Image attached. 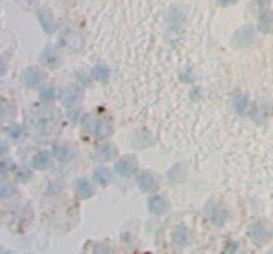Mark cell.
Returning <instances> with one entry per match:
<instances>
[{
  "label": "cell",
  "mask_w": 273,
  "mask_h": 254,
  "mask_svg": "<svg viewBox=\"0 0 273 254\" xmlns=\"http://www.w3.org/2000/svg\"><path fill=\"white\" fill-rule=\"evenodd\" d=\"M76 192L82 198H88V197L92 196L94 189H92V185L87 178H79L76 181Z\"/></svg>",
  "instance_id": "7c38bea8"
},
{
  "label": "cell",
  "mask_w": 273,
  "mask_h": 254,
  "mask_svg": "<svg viewBox=\"0 0 273 254\" xmlns=\"http://www.w3.org/2000/svg\"><path fill=\"white\" fill-rule=\"evenodd\" d=\"M43 79H44L43 71L40 70V68H38V67H30V68H27L23 73V81L28 88H35V87H38L39 84H42Z\"/></svg>",
  "instance_id": "277c9868"
},
{
  "label": "cell",
  "mask_w": 273,
  "mask_h": 254,
  "mask_svg": "<svg viewBox=\"0 0 273 254\" xmlns=\"http://www.w3.org/2000/svg\"><path fill=\"white\" fill-rule=\"evenodd\" d=\"M165 20H167L168 27L171 28V30L179 31L184 22H185V15H184V12L181 8L172 7L171 10L167 12Z\"/></svg>",
  "instance_id": "5b68a950"
},
{
  "label": "cell",
  "mask_w": 273,
  "mask_h": 254,
  "mask_svg": "<svg viewBox=\"0 0 273 254\" xmlns=\"http://www.w3.org/2000/svg\"><path fill=\"white\" fill-rule=\"evenodd\" d=\"M92 75H94V77L96 80L104 83V81L108 80L109 77L108 67L104 66V64H98V66L94 68V71H92Z\"/></svg>",
  "instance_id": "e0dca14e"
},
{
  "label": "cell",
  "mask_w": 273,
  "mask_h": 254,
  "mask_svg": "<svg viewBox=\"0 0 273 254\" xmlns=\"http://www.w3.org/2000/svg\"><path fill=\"white\" fill-rule=\"evenodd\" d=\"M87 129L95 136H99V137H104L109 133V127L108 121H107L104 117L102 116H91L90 119L87 120Z\"/></svg>",
  "instance_id": "6da1fadb"
},
{
  "label": "cell",
  "mask_w": 273,
  "mask_h": 254,
  "mask_svg": "<svg viewBox=\"0 0 273 254\" xmlns=\"http://www.w3.org/2000/svg\"><path fill=\"white\" fill-rule=\"evenodd\" d=\"M15 192V188H14V185L11 184H3L2 185V197L3 198H7V197L12 196Z\"/></svg>",
  "instance_id": "cb8c5ba5"
},
{
  "label": "cell",
  "mask_w": 273,
  "mask_h": 254,
  "mask_svg": "<svg viewBox=\"0 0 273 254\" xmlns=\"http://www.w3.org/2000/svg\"><path fill=\"white\" fill-rule=\"evenodd\" d=\"M55 123V115L51 109H43L36 115L35 127L42 133H48L52 131V125Z\"/></svg>",
  "instance_id": "3957f363"
},
{
  "label": "cell",
  "mask_w": 273,
  "mask_h": 254,
  "mask_svg": "<svg viewBox=\"0 0 273 254\" xmlns=\"http://www.w3.org/2000/svg\"><path fill=\"white\" fill-rule=\"evenodd\" d=\"M42 60H44V63L50 67H54L56 64V55H55L54 51L47 50L42 56Z\"/></svg>",
  "instance_id": "44dd1931"
},
{
  "label": "cell",
  "mask_w": 273,
  "mask_h": 254,
  "mask_svg": "<svg viewBox=\"0 0 273 254\" xmlns=\"http://www.w3.org/2000/svg\"><path fill=\"white\" fill-rule=\"evenodd\" d=\"M22 133H23V131H22V128L19 127H12L11 129H8V135L15 140L19 139L20 136H22Z\"/></svg>",
  "instance_id": "484cf974"
},
{
  "label": "cell",
  "mask_w": 273,
  "mask_h": 254,
  "mask_svg": "<svg viewBox=\"0 0 273 254\" xmlns=\"http://www.w3.org/2000/svg\"><path fill=\"white\" fill-rule=\"evenodd\" d=\"M188 234H189V231H188L187 227L184 226L177 227V230H176L175 234H173V241H175L176 243H179V245H183V243L187 242Z\"/></svg>",
  "instance_id": "ffe728a7"
},
{
  "label": "cell",
  "mask_w": 273,
  "mask_h": 254,
  "mask_svg": "<svg viewBox=\"0 0 273 254\" xmlns=\"http://www.w3.org/2000/svg\"><path fill=\"white\" fill-rule=\"evenodd\" d=\"M148 209L149 212L153 213V214H163V213L167 212L168 209L167 201L164 200L161 196H153L148 201Z\"/></svg>",
  "instance_id": "30bf717a"
},
{
  "label": "cell",
  "mask_w": 273,
  "mask_h": 254,
  "mask_svg": "<svg viewBox=\"0 0 273 254\" xmlns=\"http://www.w3.org/2000/svg\"><path fill=\"white\" fill-rule=\"evenodd\" d=\"M246 104H248V97H246L245 95H242V96L240 97V99H237V101H236L234 109H236L237 113H242V112L245 111Z\"/></svg>",
  "instance_id": "7402d4cb"
},
{
  "label": "cell",
  "mask_w": 273,
  "mask_h": 254,
  "mask_svg": "<svg viewBox=\"0 0 273 254\" xmlns=\"http://www.w3.org/2000/svg\"><path fill=\"white\" fill-rule=\"evenodd\" d=\"M80 99V89L76 87H68L62 92V101L66 105H74Z\"/></svg>",
  "instance_id": "8fae6325"
},
{
  "label": "cell",
  "mask_w": 273,
  "mask_h": 254,
  "mask_svg": "<svg viewBox=\"0 0 273 254\" xmlns=\"http://www.w3.org/2000/svg\"><path fill=\"white\" fill-rule=\"evenodd\" d=\"M92 254H115L113 250L108 245H104V243H98L94 249V253Z\"/></svg>",
  "instance_id": "603a6c76"
},
{
  "label": "cell",
  "mask_w": 273,
  "mask_h": 254,
  "mask_svg": "<svg viewBox=\"0 0 273 254\" xmlns=\"http://www.w3.org/2000/svg\"><path fill=\"white\" fill-rule=\"evenodd\" d=\"M115 169L123 177H131L136 173L139 165L133 156H124L115 164Z\"/></svg>",
  "instance_id": "7a4b0ae2"
},
{
  "label": "cell",
  "mask_w": 273,
  "mask_h": 254,
  "mask_svg": "<svg viewBox=\"0 0 273 254\" xmlns=\"http://www.w3.org/2000/svg\"><path fill=\"white\" fill-rule=\"evenodd\" d=\"M72 150L64 145L54 146V156L58 158L59 161H68L72 157Z\"/></svg>",
  "instance_id": "9a60e30c"
},
{
  "label": "cell",
  "mask_w": 273,
  "mask_h": 254,
  "mask_svg": "<svg viewBox=\"0 0 273 254\" xmlns=\"http://www.w3.org/2000/svg\"><path fill=\"white\" fill-rule=\"evenodd\" d=\"M250 234H252L254 241L262 243L269 239L270 231L265 223L257 222V223H254L253 226H252V229H250Z\"/></svg>",
  "instance_id": "ba28073f"
},
{
  "label": "cell",
  "mask_w": 273,
  "mask_h": 254,
  "mask_svg": "<svg viewBox=\"0 0 273 254\" xmlns=\"http://www.w3.org/2000/svg\"><path fill=\"white\" fill-rule=\"evenodd\" d=\"M50 164H51V157L48 150H42L34 158V166L36 169H46L50 166Z\"/></svg>",
  "instance_id": "4fadbf2b"
},
{
  "label": "cell",
  "mask_w": 273,
  "mask_h": 254,
  "mask_svg": "<svg viewBox=\"0 0 273 254\" xmlns=\"http://www.w3.org/2000/svg\"><path fill=\"white\" fill-rule=\"evenodd\" d=\"M209 206L212 208V210L209 208H205L207 209V213L211 216V218L215 221V222H217V225H221L222 221L225 219V213H222V210L220 208H217V206H215V205L209 204Z\"/></svg>",
  "instance_id": "ac0fdd59"
},
{
  "label": "cell",
  "mask_w": 273,
  "mask_h": 254,
  "mask_svg": "<svg viewBox=\"0 0 273 254\" xmlns=\"http://www.w3.org/2000/svg\"><path fill=\"white\" fill-rule=\"evenodd\" d=\"M54 95H55L54 88H51V87H48V88H46L43 91V92L40 93V97H42V100L50 101V100H52V99H54Z\"/></svg>",
  "instance_id": "d4e9b609"
},
{
  "label": "cell",
  "mask_w": 273,
  "mask_h": 254,
  "mask_svg": "<svg viewBox=\"0 0 273 254\" xmlns=\"http://www.w3.org/2000/svg\"><path fill=\"white\" fill-rule=\"evenodd\" d=\"M233 42L236 46L240 47L250 46L252 42H253V30H252L249 26L242 27L241 30H238V31L236 32V35H234L233 38Z\"/></svg>",
  "instance_id": "52a82bcc"
},
{
  "label": "cell",
  "mask_w": 273,
  "mask_h": 254,
  "mask_svg": "<svg viewBox=\"0 0 273 254\" xmlns=\"http://www.w3.org/2000/svg\"><path fill=\"white\" fill-rule=\"evenodd\" d=\"M4 254H11V253H4Z\"/></svg>",
  "instance_id": "83f0119b"
},
{
  "label": "cell",
  "mask_w": 273,
  "mask_h": 254,
  "mask_svg": "<svg viewBox=\"0 0 273 254\" xmlns=\"http://www.w3.org/2000/svg\"><path fill=\"white\" fill-rule=\"evenodd\" d=\"M76 38H80V36H79L75 31L64 32V34L62 35L63 46L70 47V48H72V50H76V47H75V44H76Z\"/></svg>",
  "instance_id": "d6986e66"
},
{
  "label": "cell",
  "mask_w": 273,
  "mask_h": 254,
  "mask_svg": "<svg viewBox=\"0 0 273 254\" xmlns=\"http://www.w3.org/2000/svg\"><path fill=\"white\" fill-rule=\"evenodd\" d=\"M95 181L98 182L100 185H107L109 181H111V173H109V170L104 166H100L98 169L95 170L94 174Z\"/></svg>",
  "instance_id": "2e32d148"
},
{
  "label": "cell",
  "mask_w": 273,
  "mask_h": 254,
  "mask_svg": "<svg viewBox=\"0 0 273 254\" xmlns=\"http://www.w3.org/2000/svg\"><path fill=\"white\" fill-rule=\"evenodd\" d=\"M137 185L143 192H152L153 189L156 188V178L149 170H143L139 174L137 178Z\"/></svg>",
  "instance_id": "8992f818"
},
{
  "label": "cell",
  "mask_w": 273,
  "mask_h": 254,
  "mask_svg": "<svg viewBox=\"0 0 273 254\" xmlns=\"http://www.w3.org/2000/svg\"><path fill=\"white\" fill-rule=\"evenodd\" d=\"M39 20L42 23V27L44 28V31L47 34H51L55 30V19L52 12L47 8H42L39 12Z\"/></svg>",
  "instance_id": "9c48e42d"
},
{
  "label": "cell",
  "mask_w": 273,
  "mask_h": 254,
  "mask_svg": "<svg viewBox=\"0 0 273 254\" xmlns=\"http://www.w3.org/2000/svg\"><path fill=\"white\" fill-rule=\"evenodd\" d=\"M116 156V150L111 144H106V145L100 146L96 152V157L100 160V161H109L112 160L113 157Z\"/></svg>",
  "instance_id": "5bb4252c"
},
{
  "label": "cell",
  "mask_w": 273,
  "mask_h": 254,
  "mask_svg": "<svg viewBox=\"0 0 273 254\" xmlns=\"http://www.w3.org/2000/svg\"><path fill=\"white\" fill-rule=\"evenodd\" d=\"M237 2V0H217V3L220 4V6H230V4H234Z\"/></svg>",
  "instance_id": "4316f807"
}]
</instances>
